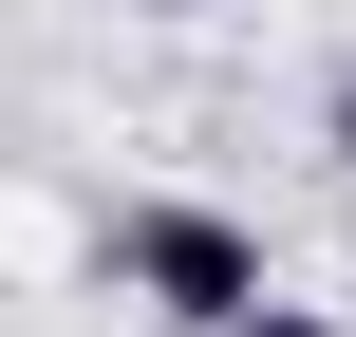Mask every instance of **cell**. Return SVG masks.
<instances>
[{"instance_id":"obj_4","label":"cell","mask_w":356,"mask_h":337,"mask_svg":"<svg viewBox=\"0 0 356 337\" xmlns=\"http://www.w3.org/2000/svg\"><path fill=\"white\" fill-rule=\"evenodd\" d=\"M169 19H188V0H169Z\"/></svg>"},{"instance_id":"obj_3","label":"cell","mask_w":356,"mask_h":337,"mask_svg":"<svg viewBox=\"0 0 356 337\" xmlns=\"http://www.w3.org/2000/svg\"><path fill=\"white\" fill-rule=\"evenodd\" d=\"M338 169H356V75H338Z\"/></svg>"},{"instance_id":"obj_2","label":"cell","mask_w":356,"mask_h":337,"mask_svg":"<svg viewBox=\"0 0 356 337\" xmlns=\"http://www.w3.org/2000/svg\"><path fill=\"white\" fill-rule=\"evenodd\" d=\"M244 337H338V319H319V300H263V319H244Z\"/></svg>"},{"instance_id":"obj_1","label":"cell","mask_w":356,"mask_h":337,"mask_svg":"<svg viewBox=\"0 0 356 337\" xmlns=\"http://www.w3.org/2000/svg\"><path fill=\"white\" fill-rule=\"evenodd\" d=\"M113 300H150L169 337H244L263 300H282V263H263V225L244 206H113Z\"/></svg>"}]
</instances>
